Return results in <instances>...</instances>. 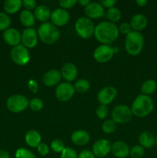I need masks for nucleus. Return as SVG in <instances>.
I'll list each match as a JSON object with an SVG mask.
<instances>
[{"mask_svg":"<svg viewBox=\"0 0 157 158\" xmlns=\"http://www.w3.org/2000/svg\"><path fill=\"white\" fill-rule=\"evenodd\" d=\"M119 32L116 25L111 22L105 21L97 25L94 34L99 42L104 45H109L118 38Z\"/></svg>","mask_w":157,"mask_h":158,"instance_id":"obj_1","label":"nucleus"},{"mask_svg":"<svg viewBox=\"0 0 157 158\" xmlns=\"http://www.w3.org/2000/svg\"><path fill=\"white\" fill-rule=\"evenodd\" d=\"M153 108L154 103L152 98L149 96L140 94L134 100L131 110L132 115L137 117H144L149 115Z\"/></svg>","mask_w":157,"mask_h":158,"instance_id":"obj_2","label":"nucleus"},{"mask_svg":"<svg viewBox=\"0 0 157 158\" xmlns=\"http://www.w3.org/2000/svg\"><path fill=\"white\" fill-rule=\"evenodd\" d=\"M144 45V38L140 32L132 31L126 35L125 40V48L129 55L136 56L143 50Z\"/></svg>","mask_w":157,"mask_h":158,"instance_id":"obj_3","label":"nucleus"},{"mask_svg":"<svg viewBox=\"0 0 157 158\" xmlns=\"http://www.w3.org/2000/svg\"><path fill=\"white\" fill-rule=\"evenodd\" d=\"M38 36L42 42L46 44L56 43L60 36L58 28L52 23H44L38 29Z\"/></svg>","mask_w":157,"mask_h":158,"instance_id":"obj_4","label":"nucleus"},{"mask_svg":"<svg viewBox=\"0 0 157 158\" xmlns=\"http://www.w3.org/2000/svg\"><path fill=\"white\" fill-rule=\"evenodd\" d=\"M75 31L80 37L83 39H89L94 34L95 26L90 19L87 17H81L75 23Z\"/></svg>","mask_w":157,"mask_h":158,"instance_id":"obj_5","label":"nucleus"},{"mask_svg":"<svg viewBox=\"0 0 157 158\" xmlns=\"http://www.w3.org/2000/svg\"><path fill=\"white\" fill-rule=\"evenodd\" d=\"M29 100L25 96L20 94L12 95L8 98L6 106L12 113H21L29 106Z\"/></svg>","mask_w":157,"mask_h":158,"instance_id":"obj_6","label":"nucleus"},{"mask_svg":"<svg viewBox=\"0 0 157 158\" xmlns=\"http://www.w3.org/2000/svg\"><path fill=\"white\" fill-rule=\"evenodd\" d=\"M10 56L12 61L18 66H25L30 60L29 51L23 45L14 46L11 50Z\"/></svg>","mask_w":157,"mask_h":158,"instance_id":"obj_7","label":"nucleus"},{"mask_svg":"<svg viewBox=\"0 0 157 158\" xmlns=\"http://www.w3.org/2000/svg\"><path fill=\"white\" fill-rule=\"evenodd\" d=\"M132 113L129 107L126 105H118L112 112V120L116 123H126L132 119Z\"/></svg>","mask_w":157,"mask_h":158,"instance_id":"obj_8","label":"nucleus"},{"mask_svg":"<svg viewBox=\"0 0 157 158\" xmlns=\"http://www.w3.org/2000/svg\"><path fill=\"white\" fill-rule=\"evenodd\" d=\"M115 50L109 45H101L94 50V59L98 63H105L109 62L112 58Z\"/></svg>","mask_w":157,"mask_h":158,"instance_id":"obj_9","label":"nucleus"},{"mask_svg":"<svg viewBox=\"0 0 157 158\" xmlns=\"http://www.w3.org/2000/svg\"><path fill=\"white\" fill-rule=\"evenodd\" d=\"M75 94V88L69 82L60 83L55 89V97L59 101L66 102L72 98Z\"/></svg>","mask_w":157,"mask_h":158,"instance_id":"obj_10","label":"nucleus"},{"mask_svg":"<svg viewBox=\"0 0 157 158\" xmlns=\"http://www.w3.org/2000/svg\"><path fill=\"white\" fill-rule=\"evenodd\" d=\"M110 142L106 139H100L95 142L92 146V153L94 156L98 158H103L106 157L111 151Z\"/></svg>","mask_w":157,"mask_h":158,"instance_id":"obj_11","label":"nucleus"},{"mask_svg":"<svg viewBox=\"0 0 157 158\" xmlns=\"http://www.w3.org/2000/svg\"><path fill=\"white\" fill-rule=\"evenodd\" d=\"M117 95V90L113 86H106L99 92L97 99L101 105L109 104L112 103Z\"/></svg>","mask_w":157,"mask_h":158,"instance_id":"obj_12","label":"nucleus"},{"mask_svg":"<svg viewBox=\"0 0 157 158\" xmlns=\"http://www.w3.org/2000/svg\"><path fill=\"white\" fill-rule=\"evenodd\" d=\"M22 43L26 48H33L38 42V35L32 28H27L21 35Z\"/></svg>","mask_w":157,"mask_h":158,"instance_id":"obj_13","label":"nucleus"},{"mask_svg":"<svg viewBox=\"0 0 157 158\" xmlns=\"http://www.w3.org/2000/svg\"><path fill=\"white\" fill-rule=\"evenodd\" d=\"M70 15L69 12L63 9H56L51 13L52 23L55 26H63L69 22Z\"/></svg>","mask_w":157,"mask_h":158,"instance_id":"obj_14","label":"nucleus"},{"mask_svg":"<svg viewBox=\"0 0 157 158\" xmlns=\"http://www.w3.org/2000/svg\"><path fill=\"white\" fill-rule=\"evenodd\" d=\"M3 39L8 45L14 47L19 45L22 37L21 34L17 29L14 28H9L3 32Z\"/></svg>","mask_w":157,"mask_h":158,"instance_id":"obj_15","label":"nucleus"},{"mask_svg":"<svg viewBox=\"0 0 157 158\" xmlns=\"http://www.w3.org/2000/svg\"><path fill=\"white\" fill-rule=\"evenodd\" d=\"M85 14L90 19L100 18L104 14V8L99 2H90L85 7Z\"/></svg>","mask_w":157,"mask_h":158,"instance_id":"obj_16","label":"nucleus"},{"mask_svg":"<svg viewBox=\"0 0 157 158\" xmlns=\"http://www.w3.org/2000/svg\"><path fill=\"white\" fill-rule=\"evenodd\" d=\"M112 154L118 158H126L129 154V148L125 142L118 140L111 147Z\"/></svg>","mask_w":157,"mask_h":158,"instance_id":"obj_17","label":"nucleus"},{"mask_svg":"<svg viewBox=\"0 0 157 158\" xmlns=\"http://www.w3.org/2000/svg\"><path fill=\"white\" fill-rule=\"evenodd\" d=\"M61 79L62 75L59 71L56 70V69H52L45 73V75L43 76L42 81L46 86L51 87V86L58 84Z\"/></svg>","mask_w":157,"mask_h":158,"instance_id":"obj_18","label":"nucleus"},{"mask_svg":"<svg viewBox=\"0 0 157 158\" xmlns=\"http://www.w3.org/2000/svg\"><path fill=\"white\" fill-rule=\"evenodd\" d=\"M61 75L68 82L73 81L78 75V69L76 66L71 63H66L62 68Z\"/></svg>","mask_w":157,"mask_h":158,"instance_id":"obj_19","label":"nucleus"},{"mask_svg":"<svg viewBox=\"0 0 157 158\" xmlns=\"http://www.w3.org/2000/svg\"><path fill=\"white\" fill-rule=\"evenodd\" d=\"M71 140L75 145L83 146L89 143L90 140V136L89 133L86 131L79 130V131H76L72 133L71 136Z\"/></svg>","mask_w":157,"mask_h":158,"instance_id":"obj_20","label":"nucleus"},{"mask_svg":"<svg viewBox=\"0 0 157 158\" xmlns=\"http://www.w3.org/2000/svg\"><path fill=\"white\" fill-rule=\"evenodd\" d=\"M148 23L147 18L143 14H136L132 18L130 26L133 31L139 32L146 27Z\"/></svg>","mask_w":157,"mask_h":158,"instance_id":"obj_21","label":"nucleus"},{"mask_svg":"<svg viewBox=\"0 0 157 158\" xmlns=\"http://www.w3.org/2000/svg\"><path fill=\"white\" fill-rule=\"evenodd\" d=\"M51 11L49 8L45 5H39V6H36L34 11V15L35 18L37 20L40 22L44 23H47L49 19L51 17Z\"/></svg>","mask_w":157,"mask_h":158,"instance_id":"obj_22","label":"nucleus"},{"mask_svg":"<svg viewBox=\"0 0 157 158\" xmlns=\"http://www.w3.org/2000/svg\"><path fill=\"white\" fill-rule=\"evenodd\" d=\"M26 143L31 148H37L41 143L42 137L39 133L34 130L28 131L25 136Z\"/></svg>","mask_w":157,"mask_h":158,"instance_id":"obj_23","label":"nucleus"},{"mask_svg":"<svg viewBox=\"0 0 157 158\" xmlns=\"http://www.w3.org/2000/svg\"><path fill=\"white\" fill-rule=\"evenodd\" d=\"M19 19L22 24L26 27L30 28L35 24V18L34 13L31 12L29 10H27V9L22 11L19 15Z\"/></svg>","mask_w":157,"mask_h":158,"instance_id":"obj_24","label":"nucleus"},{"mask_svg":"<svg viewBox=\"0 0 157 158\" xmlns=\"http://www.w3.org/2000/svg\"><path fill=\"white\" fill-rule=\"evenodd\" d=\"M139 142L140 146L143 148H151L155 143V137L152 134L149 132H143L139 137Z\"/></svg>","mask_w":157,"mask_h":158,"instance_id":"obj_25","label":"nucleus"},{"mask_svg":"<svg viewBox=\"0 0 157 158\" xmlns=\"http://www.w3.org/2000/svg\"><path fill=\"white\" fill-rule=\"evenodd\" d=\"M22 6L21 0H6L4 2V9L7 13L15 14L21 9Z\"/></svg>","mask_w":157,"mask_h":158,"instance_id":"obj_26","label":"nucleus"},{"mask_svg":"<svg viewBox=\"0 0 157 158\" xmlns=\"http://www.w3.org/2000/svg\"><path fill=\"white\" fill-rule=\"evenodd\" d=\"M157 89V84L154 80H148L145 81L142 84L141 91L143 94L146 96H149L155 93V91Z\"/></svg>","mask_w":157,"mask_h":158,"instance_id":"obj_27","label":"nucleus"},{"mask_svg":"<svg viewBox=\"0 0 157 158\" xmlns=\"http://www.w3.org/2000/svg\"><path fill=\"white\" fill-rule=\"evenodd\" d=\"M106 16L111 23H113L114 22H118L122 16L121 11L118 8H110L108 9L107 12H106Z\"/></svg>","mask_w":157,"mask_h":158,"instance_id":"obj_28","label":"nucleus"},{"mask_svg":"<svg viewBox=\"0 0 157 158\" xmlns=\"http://www.w3.org/2000/svg\"><path fill=\"white\" fill-rule=\"evenodd\" d=\"M74 88L77 92L83 94V93H86L89 90V88H90V83L88 80L81 79V80H78L75 82Z\"/></svg>","mask_w":157,"mask_h":158,"instance_id":"obj_29","label":"nucleus"},{"mask_svg":"<svg viewBox=\"0 0 157 158\" xmlns=\"http://www.w3.org/2000/svg\"><path fill=\"white\" fill-rule=\"evenodd\" d=\"M103 131L106 134H112L116 130V123L112 120H106L102 126Z\"/></svg>","mask_w":157,"mask_h":158,"instance_id":"obj_30","label":"nucleus"},{"mask_svg":"<svg viewBox=\"0 0 157 158\" xmlns=\"http://www.w3.org/2000/svg\"><path fill=\"white\" fill-rule=\"evenodd\" d=\"M11 24V19L7 14L0 12V31H5L9 29Z\"/></svg>","mask_w":157,"mask_h":158,"instance_id":"obj_31","label":"nucleus"},{"mask_svg":"<svg viewBox=\"0 0 157 158\" xmlns=\"http://www.w3.org/2000/svg\"><path fill=\"white\" fill-rule=\"evenodd\" d=\"M144 154V148L140 145H135L131 148L130 151H129V154L132 158H142Z\"/></svg>","mask_w":157,"mask_h":158,"instance_id":"obj_32","label":"nucleus"},{"mask_svg":"<svg viewBox=\"0 0 157 158\" xmlns=\"http://www.w3.org/2000/svg\"><path fill=\"white\" fill-rule=\"evenodd\" d=\"M15 158H35V156L32 151L26 148H19L15 152Z\"/></svg>","mask_w":157,"mask_h":158,"instance_id":"obj_33","label":"nucleus"},{"mask_svg":"<svg viewBox=\"0 0 157 158\" xmlns=\"http://www.w3.org/2000/svg\"><path fill=\"white\" fill-rule=\"evenodd\" d=\"M65 148L66 147H65L63 141L59 139H55V140H52L51 143V148L55 153H62Z\"/></svg>","mask_w":157,"mask_h":158,"instance_id":"obj_34","label":"nucleus"},{"mask_svg":"<svg viewBox=\"0 0 157 158\" xmlns=\"http://www.w3.org/2000/svg\"><path fill=\"white\" fill-rule=\"evenodd\" d=\"M29 106L32 110L38 112L43 108V102L38 98H33L29 101Z\"/></svg>","mask_w":157,"mask_h":158,"instance_id":"obj_35","label":"nucleus"},{"mask_svg":"<svg viewBox=\"0 0 157 158\" xmlns=\"http://www.w3.org/2000/svg\"><path fill=\"white\" fill-rule=\"evenodd\" d=\"M61 158H78V155L75 150L66 147L61 153Z\"/></svg>","mask_w":157,"mask_h":158,"instance_id":"obj_36","label":"nucleus"},{"mask_svg":"<svg viewBox=\"0 0 157 158\" xmlns=\"http://www.w3.org/2000/svg\"><path fill=\"white\" fill-rule=\"evenodd\" d=\"M95 113H96V115L99 118L101 119V120H103L106 117H107L108 114H109V110H108V108L106 106H105V105H99L97 107Z\"/></svg>","mask_w":157,"mask_h":158,"instance_id":"obj_37","label":"nucleus"},{"mask_svg":"<svg viewBox=\"0 0 157 158\" xmlns=\"http://www.w3.org/2000/svg\"><path fill=\"white\" fill-rule=\"evenodd\" d=\"M58 3H59L62 9H68L73 7L77 3V1L76 0H61Z\"/></svg>","mask_w":157,"mask_h":158,"instance_id":"obj_38","label":"nucleus"},{"mask_svg":"<svg viewBox=\"0 0 157 158\" xmlns=\"http://www.w3.org/2000/svg\"><path fill=\"white\" fill-rule=\"evenodd\" d=\"M119 32H120L123 34H126L128 35L132 32V27H131L130 24L128 23H123L120 25L119 29Z\"/></svg>","mask_w":157,"mask_h":158,"instance_id":"obj_39","label":"nucleus"},{"mask_svg":"<svg viewBox=\"0 0 157 158\" xmlns=\"http://www.w3.org/2000/svg\"><path fill=\"white\" fill-rule=\"evenodd\" d=\"M37 150H38V152L39 153V154L42 156L47 155L49 153V148L46 143H41L38 147H37Z\"/></svg>","mask_w":157,"mask_h":158,"instance_id":"obj_40","label":"nucleus"},{"mask_svg":"<svg viewBox=\"0 0 157 158\" xmlns=\"http://www.w3.org/2000/svg\"><path fill=\"white\" fill-rule=\"evenodd\" d=\"M22 5L27 10L29 11L36 8V2L34 0H24L22 2Z\"/></svg>","mask_w":157,"mask_h":158,"instance_id":"obj_41","label":"nucleus"},{"mask_svg":"<svg viewBox=\"0 0 157 158\" xmlns=\"http://www.w3.org/2000/svg\"><path fill=\"white\" fill-rule=\"evenodd\" d=\"M78 158H95L93 153L89 150H84L78 155Z\"/></svg>","mask_w":157,"mask_h":158,"instance_id":"obj_42","label":"nucleus"},{"mask_svg":"<svg viewBox=\"0 0 157 158\" xmlns=\"http://www.w3.org/2000/svg\"><path fill=\"white\" fill-rule=\"evenodd\" d=\"M100 3L103 6L110 9V8L113 7L114 5L116 3V0H103V1H101Z\"/></svg>","mask_w":157,"mask_h":158,"instance_id":"obj_43","label":"nucleus"},{"mask_svg":"<svg viewBox=\"0 0 157 158\" xmlns=\"http://www.w3.org/2000/svg\"><path fill=\"white\" fill-rule=\"evenodd\" d=\"M29 88L32 91L33 93H36L38 90V84L35 81H34L33 80H31L29 82Z\"/></svg>","mask_w":157,"mask_h":158,"instance_id":"obj_44","label":"nucleus"},{"mask_svg":"<svg viewBox=\"0 0 157 158\" xmlns=\"http://www.w3.org/2000/svg\"><path fill=\"white\" fill-rule=\"evenodd\" d=\"M0 158H10V155L6 151L1 150L0 151Z\"/></svg>","mask_w":157,"mask_h":158,"instance_id":"obj_45","label":"nucleus"},{"mask_svg":"<svg viewBox=\"0 0 157 158\" xmlns=\"http://www.w3.org/2000/svg\"><path fill=\"white\" fill-rule=\"evenodd\" d=\"M77 2H78L80 6H85V7H86V6H87L90 3V1H89V0H78Z\"/></svg>","mask_w":157,"mask_h":158,"instance_id":"obj_46","label":"nucleus"},{"mask_svg":"<svg viewBox=\"0 0 157 158\" xmlns=\"http://www.w3.org/2000/svg\"><path fill=\"white\" fill-rule=\"evenodd\" d=\"M136 4L138 5L139 6H140V7H143V6H146V4H147L148 2L146 1V0H136Z\"/></svg>","mask_w":157,"mask_h":158,"instance_id":"obj_47","label":"nucleus"},{"mask_svg":"<svg viewBox=\"0 0 157 158\" xmlns=\"http://www.w3.org/2000/svg\"><path fill=\"white\" fill-rule=\"evenodd\" d=\"M155 143L156 144V146H157V136H156V137L155 138Z\"/></svg>","mask_w":157,"mask_h":158,"instance_id":"obj_48","label":"nucleus"}]
</instances>
